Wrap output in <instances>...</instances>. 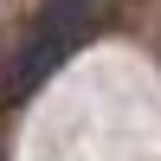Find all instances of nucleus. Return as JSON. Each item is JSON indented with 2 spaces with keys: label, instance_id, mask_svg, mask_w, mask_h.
I'll list each match as a JSON object with an SVG mask.
<instances>
[{
  "label": "nucleus",
  "instance_id": "nucleus-2",
  "mask_svg": "<svg viewBox=\"0 0 161 161\" xmlns=\"http://www.w3.org/2000/svg\"><path fill=\"white\" fill-rule=\"evenodd\" d=\"M0 161H7V155H0Z\"/></svg>",
  "mask_w": 161,
  "mask_h": 161
},
{
  "label": "nucleus",
  "instance_id": "nucleus-1",
  "mask_svg": "<svg viewBox=\"0 0 161 161\" xmlns=\"http://www.w3.org/2000/svg\"><path fill=\"white\" fill-rule=\"evenodd\" d=\"M71 52H77V45H64V39H52V32H39V26H32V32H26V45L13 52V64L0 71V103H26L64 58H71Z\"/></svg>",
  "mask_w": 161,
  "mask_h": 161
}]
</instances>
